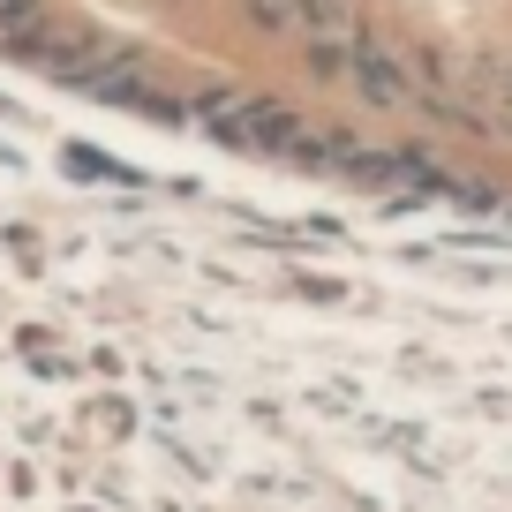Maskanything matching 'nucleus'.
I'll return each mask as SVG.
<instances>
[{"mask_svg": "<svg viewBox=\"0 0 512 512\" xmlns=\"http://www.w3.org/2000/svg\"><path fill=\"white\" fill-rule=\"evenodd\" d=\"M347 91L362 98V106H377V113H407L415 106V53L384 31V23H362V31H354V83Z\"/></svg>", "mask_w": 512, "mask_h": 512, "instance_id": "2", "label": "nucleus"}, {"mask_svg": "<svg viewBox=\"0 0 512 512\" xmlns=\"http://www.w3.org/2000/svg\"><path fill=\"white\" fill-rule=\"evenodd\" d=\"M38 16H53V0H0V38H8V31H31Z\"/></svg>", "mask_w": 512, "mask_h": 512, "instance_id": "5", "label": "nucleus"}, {"mask_svg": "<svg viewBox=\"0 0 512 512\" xmlns=\"http://www.w3.org/2000/svg\"><path fill=\"white\" fill-rule=\"evenodd\" d=\"M354 31H362V23H324V31L302 38V68L324 91H347L354 83Z\"/></svg>", "mask_w": 512, "mask_h": 512, "instance_id": "3", "label": "nucleus"}, {"mask_svg": "<svg viewBox=\"0 0 512 512\" xmlns=\"http://www.w3.org/2000/svg\"><path fill=\"white\" fill-rule=\"evenodd\" d=\"M490 91H497V121L512 128V61H497V68H490Z\"/></svg>", "mask_w": 512, "mask_h": 512, "instance_id": "6", "label": "nucleus"}, {"mask_svg": "<svg viewBox=\"0 0 512 512\" xmlns=\"http://www.w3.org/2000/svg\"><path fill=\"white\" fill-rule=\"evenodd\" d=\"M234 8L256 38H279V46H302L309 31V0H234Z\"/></svg>", "mask_w": 512, "mask_h": 512, "instance_id": "4", "label": "nucleus"}, {"mask_svg": "<svg viewBox=\"0 0 512 512\" xmlns=\"http://www.w3.org/2000/svg\"><path fill=\"white\" fill-rule=\"evenodd\" d=\"M189 113L234 151H294L309 136V121L272 91H249V83H211V91L189 98Z\"/></svg>", "mask_w": 512, "mask_h": 512, "instance_id": "1", "label": "nucleus"}]
</instances>
